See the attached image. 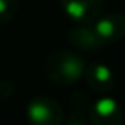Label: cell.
<instances>
[{"label":"cell","instance_id":"1","mask_svg":"<svg viewBox=\"0 0 125 125\" xmlns=\"http://www.w3.org/2000/svg\"><path fill=\"white\" fill-rule=\"evenodd\" d=\"M85 59L71 50H56L45 59L43 71L47 79L58 87H71L85 75Z\"/></svg>","mask_w":125,"mask_h":125},{"label":"cell","instance_id":"2","mask_svg":"<svg viewBox=\"0 0 125 125\" xmlns=\"http://www.w3.org/2000/svg\"><path fill=\"white\" fill-rule=\"evenodd\" d=\"M26 115L31 125H62V107L55 98L39 95L29 101Z\"/></svg>","mask_w":125,"mask_h":125},{"label":"cell","instance_id":"3","mask_svg":"<svg viewBox=\"0 0 125 125\" xmlns=\"http://www.w3.org/2000/svg\"><path fill=\"white\" fill-rule=\"evenodd\" d=\"M62 13L77 24H95L104 10V0H59Z\"/></svg>","mask_w":125,"mask_h":125},{"label":"cell","instance_id":"4","mask_svg":"<svg viewBox=\"0 0 125 125\" xmlns=\"http://www.w3.org/2000/svg\"><path fill=\"white\" fill-rule=\"evenodd\" d=\"M90 124L92 125H122L124 111L120 104L111 96H103L96 99L90 109Z\"/></svg>","mask_w":125,"mask_h":125},{"label":"cell","instance_id":"5","mask_svg":"<svg viewBox=\"0 0 125 125\" xmlns=\"http://www.w3.org/2000/svg\"><path fill=\"white\" fill-rule=\"evenodd\" d=\"M93 26L104 45L115 43L125 37V15L122 13L103 15Z\"/></svg>","mask_w":125,"mask_h":125},{"label":"cell","instance_id":"6","mask_svg":"<svg viewBox=\"0 0 125 125\" xmlns=\"http://www.w3.org/2000/svg\"><path fill=\"white\" fill-rule=\"evenodd\" d=\"M85 80L88 83V87L96 93L106 95L115 85V75L114 71L109 66L103 64V62H92L85 69Z\"/></svg>","mask_w":125,"mask_h":125},{"label":"cell","instance_id":"7","mask_svg":"<svg viewBox=\"0 0 125 125\" xmlns=\"http://www.w3.org/2000/svg\"><path fill=\"white\" fill-rule=\"evenodd\" d=\"M67 40L72 47L82 52H96L101 47H104L93 24H77L71 27L67 32Z\"/></svg>","mask_w":125,"mask_h":125},{"label":"cell","instance_id":"8","mask_svg":"<svg viewBox=\"0 0 125 125\" xmlns=\"http://www.w3.org/2000/svg\"><path fill=\"white\" fill-rule=\"evenodd\" d=\"M19 11V0H0V24L15 21Z\"/></svg>","mask_w":125,"mask_h":125},{"label":"cell","instance_id":"9","mask_svg":"<svg viewBox=\"0 0 125 125\" xmlns=\"http://www.w3.org/2000/svg\"><path fill=\"white\" fill-rule=\"evenodd\" d=\"M13 90H15V87H13V83L10 80H7V79L0 80V99L10 98L13 95Z\"/></svg>","mask_w":125,"mask_h":125}]
</instances>
